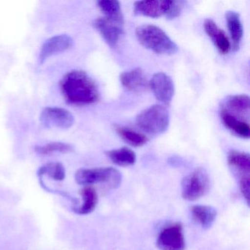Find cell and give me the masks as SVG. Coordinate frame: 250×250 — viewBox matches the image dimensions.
Returning a JSON list of instances; mask_svg holds the SVG:
<instances>
[{
	"mask_svg": "<svg viewBox=\"0 0 250 250\" xmlns=\"http://www.w3.org/2000/svg\"><path fill=\"white\" fill-rule=\"evenodd\" d=\"M60 87L64 99L69 104H93L99 99L98 86L83 71L74 70L67 73L61 80Z\"/></svg>",
	"mask_w": 250,
	"mask_h": 250,
	"instance_id": "obj_1",
	"label": "cell"
},
{
	"mask_svg": "<svg viewBox=\"0 0 250 250\" xmlns=\"http://www.w3.org/2000/svg\"><path fill=\"white\" fill-rule=\"evenodd\" d=\"M139 42L146 49L159 55H171L176 53V43L157 26L145 24L136 29Z\"/></svg>",
	"mask_w": 250,
	"mask_h": 250,
	"instance_id": "obj_2",
	"label": "cell"
},
{
	"mask_svg": "<svg viewBox=\"0 0 250 250\" xmlns=\"http://www.w3.org/2000/svg\"><path fill=\"white\" fill-rule=\"evenodd\" d=\"M76 182L82 186L90 187L96 184H106L112 188H117L122 182V175L114 167L83 168L75 174Z\"/></svg>",
	"mask_w": 250,
	"mask_h": 250,
	"instance_id": "obj_3",
	"label": "cell"
},
{
	"mask_svg": "<svg viewBox=\"0 0 250 250\" xmlns=\"http://www.w3.org/2000/svg\"><path fill=\"white\" fill-rule=\"evenodd\" d=\"M136 122L141 129L148 134H163L169 126V112L162 105H153L143 111L137 116Z\"/></svg>",
	"mask_w": 250,
	"mask_h": 250,
	"instance_id": "obj_4",
	"label": "cell"
},
{
	"mask_svg": "<svg viewBox=\"0 0 250 250\" xmlns=\"http://www.w3.org/2000/svg\"><path fill=\"white\" fill-rule=\"evenodd\" d=\"M210 187L208 174L204 168L198 167L182 181V197L188 201L199 200L206 195Z\"/></svg>",
	"mask_w": 250,
	"mask_h": 250,
	"instance_id": "obj_5",
	"label": "cell"
},
{
	"mask_svg": "<svg viewBox=\"0 0 250 250\" xmlns=\"http://www.w3.org/2000/svg\"><path fill=\"white\" fill-rule=\"evenodd\" d=\"M250 106V98L247 95L229 96L222 102L220 114H224L237 121L249 124Z\"/></svg>",
	"mask_w": 250,
	"mask_h": 250,
	"instance_id": "obj_6",
	"label": "cell"
},
{
	"mask_svg": "<svg viewBox=\"0 0 250 250\" xmlns=\"http://www.w3.org/2000/svg\"><path fill=\"white\" fill-rule=\"evenodd\" d=\"M40 121L46 128L67 129L74 124V117L69 111L61 107H46L41 113Z\"/></svg>",
	"mask_w": 250,
	"mask_h": 250,
	"instance_id": "obj_7",
	"label": "cell"
},
{
	"mask_svg": "<svg viewBox=\"0 0 250 250\" xmlns=\"http://www.w3.org/2000/svg\"><path fill=\"white\" fill-rule=\"evenodd\" d=\"M156 244L162 250H184L185 239L182 225L180 223L174 224L162 229Z\"/></svg>",
	"mask_w": 250,
	"mask_h": 250,
	"instance_id": "obj_8",
	"label": "cell"
},
{
	"mask_svg": "<svg viewBox=\"0 0 250 250\" xmlns=\"http://www.w3.org/2000/svg\"><path fill=\"white\" fill-rule=\"evenodd\" d=\"M150 86L156 99L169 105L175 93V85L172 79L165 73L155 74L150 80Z\"/></svg>",
	"mask_w": 250,
	"mask_h": 250,
	"instance_id": "obj_9",
	"label": "cell"
},
{
	"mask_svg": "<svg viewBox=\"0 0 250 250\" xmlns=\"http://www.w3.org/2000/svg\"><path fill=\"white\" fill-rule=\"evenodd\" d=\"M73 43V39L68 35H58L48 39L41 49L39 56L41 63H43L50 57L70 49Z\"/></svg>",
	"mask_w": 250,
	"mask_h": 250,
	"instance_id": "obj_10",
	"label": "cell"
},
{
	"mask_svg": "<svg viewBox=\"0 0 250 250\" xmlns=\"http://www.w3.org/2000/svg\"><path fill=\"white\" fill-rule=\"evenodd\" d=\"M170 3L171 1L167 0L138 1L134 2V14L150 18H159L162 16H165Z\"/></svg>",
	"mask_w": 250,
	"mask_h": 250,
	"instance_id": "obj_11",
	"label": "cell"
},
{
	"mask_svg": "<svg viewBox=\"0 0 250 250\" xmlns=\"http://www.w3.org/2000/svg\"><path fill=\"white\" fill-rule=\"evenodd\" d=\"M93 25L105 42L111 47L116 46L120 37L124 33V26L115 24L106 18L97 19L93 23Z\"/></svg>",
	"mask_w": 250,
	"mask_h": 250,
	"instance_id": "obj_12",
	"label": "cell"
},
{
	"mask_svg": "<svg viewBox=\"0 0 250 250\" xmlns=\"http://www.w3.org/2000/svg\"><path fill=\"white\" fill-rule=\"evenodd\" d=\"M228 162L232 172L239 177V181L250 179V157L248 153L232 150L228 154Z\"/></svg>",
	"mask_w": 250,
	"mask_h": 250,
	"instance_id": "obj_13",
	"label": "cell"
},
{
	"mask_svg": "<svg viewBox=\"0 0 250 250\" xmlns=\"http://www.w3.org/2000/svg\"><path fill=\"white\" fill-rule=\"evenodd\" d=\"M204 29L208 36L216 46V49L222 55H226L231 49V43L226 33L218 27L217 24L211 20H206Z\"/></svg>",
	"mask_w": 250,
	"mask_h": 250,
	"instance_id": "obj_14",
	"label": "cell"
},
{
	"mask_svg": "<svg viewBox=\"0 0 250 250\" xmlns=\"http://www.w3.org/2000/svg\"><path fill=\"white\" fill-rule=\"evenodd\" d=\"M120 80L122 85L131 91L144 90L148 84L143 70L139 68L122 73Z\"/></svg>",
	"mask_w": 250,
	"mask_h": 250,
	"instance_id": "obj_15",
	"label": "cell"
},
{
	"mask_svg": "<svg viewBox=\"0 0 250 250\" xmlns=\"http://www.w3.org/2000/svg\"><path fill=\"white\" fill-rule=\"evenodd\" d=\"M225 18L232 39V49L234 51L238 50L244 36V27L240 15L235 11H228L225 14Z\"/></svg>",
	"mask_w": 250,
	"mask_h": 250,
	"instance_id": "obj_16",
	"label": "cell"
},
{
	"mask_svg": "<svg viewBox=\"0 0 250 250\" xmlns=\"http://www.w3.org/2000/svg\"><path fill=\"white\" fill-rule=\"evenodd\" d=\"M191 212L194 220L205 229L211 228L217 216L216 209L209 206H192Z\"/></svg>",
	"mask_w": 250,
	"mask_h": 250,
	"instance_id": "obj_17",
	"label": "cell"
},
{
	"mask_svg": "<svg viewBox=\"0 0 250 250\" xmlns=\"http://www.w3.org/2000/svg\"><path fill=\"white\" fill-rule=\"evenodd\" d=\"M98 6L104 14L106 20L124 26V19L121 11V3L118 1L111 0H102L97 2Z\"/></svg>",
	"mask_w": 250,
	"mask_h": 250,
	"instance_id": "obj_18",
	"label": "cell"
},
{
	"mask_svg": "<svg viewBox=\"0 0 250 250\" xmlns=\"http://www.w3.org/2000/svg\"><path fill=\"white\" fill-rule=\"evenodd\" d=\"M83 203L81 206L74 208L73 210L76 213L80 215L89 214L96 209L97 206L98 194L96 189L91 187H85L80 191Z\"/></svg>",
	"mask_w": 250,
	"mask_h": 250,
	"instance_id": "obj_19",
	"label": "cell"
},
{
	"mask_svg": "<svg viewBox=\"0 0 250 250\" xmlns=\"http://www.w3.org/2000/svg\"><path fill=\"white\" fill-rule=\"evenodd\" d=\"M106 156L112 163L118 166L129 167L134 165L137 160L135 153L128 147H124L106 152Z\"/></svg>",
	"mask_w": 250,
	"mask_h": 250,
	"instance_id": "obj_20",
	"label": "cell"
},
{
	"mask_svg": "<svg viewBox=\"0 0 250 250\" xmlns=\"http://www.w3.org/2000/svg\"><path fill=\"white\" fill-rule=\"evenodd\" d=\"M115 129L123 140L134 147H141L148 142V138L145 134L131 128L116 125H115Z\"/></svg>",
	"mask_w": 250,
	"mask_h": 250,
	"instance_id": "obj_21",
	"label": "cell"
},
{
	"mask_svg": "<svg viewBox=\"0 0 250 250\" xmlns=\"http://www.w3.org/2000/svg\"><path fill=\"white\" fill-rule=\"evenodd\" d=\"M225 126L235 135L243 139H249L250 136V124L233 119L228 115L220 114Z\"/></svg>",
	"mask_w": 250,
	"mask_h": 250,
	"instance_id": "obj_22",
	"label": "cell"
},
{
	"mask_svg": "<svg viewBox=\"0 0 250 250\" xmlns=\"http://www.w3.org/2000/svg\"><path fill=\"white\" fill-rule=\"evenodd\" d=\"M39 177L46 175L57 181H62L65 178V169L62 164L60 162H50L41 167L37 172Z\"/></svg>",
	"mask_w": 250,
	"mask_h": 250,
	"instance_id": "obj_23",
	"label": "cell"
},
{
	"mask_svg": "<svg viewBox=\"0 0 250 250\" xmlns=\"http://www.w3.org/2000/svg\"><path fill=\"white\" fill-rule=\"evenodd\" d=\"M36 153L41 155H49L58 152V153H70L74 150V146L68 143L61 142H52L43 146H36L35 148Z\"/></svg>",
	"mask_w": 250,
	"mask_h": 250,
	"instance_id": "obj_24",
	"label": "cell"
},
{
	"mask_svg": "<svg viewBox=\"0 0 250 250\" xmlns=\"http://www.w3.org/2000/svg\"><path fill=\"white\" fill-rule=\"evenodd\" d=\"M185 2L184 1H171L170 5L165 17L167 20H172L181 15Z\"/></svg>",
	"mask_w": 250,
	"mask_h": 250,
	"instance_id": "obj_25",
	"label": "cell"
}]
</instances>
